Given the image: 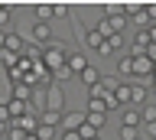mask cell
<instances>
[{
  "label": "cell",
  "mask_w": 156,
  "mask_h": 140,
  "mask_svg": "<svg viewBox=\"0 0 156 140\" xmlns=\"http://www.w3.org/2000/svg\"><path fill=\"white\" fill-rule=\"evenodd\" d=\"M68 52H72V49H68L62 39H52L49 46H42V62H46V69L55 72L58 65H65V56H68Z\"/></svg>",
  "instance_id": "6da1fadb"
},
{
  "label": "cell",
  "mask_w": 156,
  "mask_h": 140,
  "mask_svg": "<svg viewBox=\"0 0 156 140\" xmlns=\"http://www.w3.org/2000/svg\"><path fill=\"white\" fill-rule=\"evenodd\" d=\"M46 111L65 114V91L58 88L55 81H52V85H46Z\"/></svg>",
  "instance_id": "7a4b0ae2"
},
{
  "label": "cell",
  "mask_w": 156,
  "mask_h": 140,
  "mask_svg": "<svg viewBox=\"0 0 156 140\" xmlns=\"http://www.w3.org/2000/svg\"><path fill=\"white\" fill-rule=\"evenodd\" d=\"M29 39L36 42V46H49V42L55 39V36H52V23L33 20V26H29Z\"/></svg>",
  "instance_id": "3957f363"
},
{
  "label": "cell",
  "mask_w": 156,
  "mask_h": 140,
  "mask_svg": "<svg viewBox=\"0 0 156 140\" xmlns=\"http://www.w3.org/2000/svg\"><path fill=\"white\" fill-rule=\"evenodd\" d=\"M85 117H88V111H68V108H65V114H62V124H58V130H81Z\"/></svg>",
  "instance_id": "277c9868"
},
{
  "label": "cell",
  "mask_w": 156,
  "mask_h": 140,
  "mask_svg": "<svg viewBox=\"0 0 156 140\" xmlns=\"http://www.w3.org/2000/svg\"><path fill=\"white\" fill-rule=\"evenodd\" d=\"M120 127H133V130H140L143 127V114H140V108H120Z\"/></svg>",
  "instance_id": "5b68a950"
},
{
  "label": "cell",
  "mask_w": 156,
  "mask_h": 140,
  "mask_svg": "<svg viewBox=\"0 0 156 140\" xmlns=\"http://www.w3.org/2000/svg\"><path fill=\"white\" fill-rule=\"evenodd\" d=\"M114 52H124V36H120V33L107 36V39H104V46L98 49V56H114Z\"/></svg>",
  "instance_id": "8992f818"
},
{
  "label": "cell",
  "mask_w": 156,
  "mask_h": 140,
  "mask_svg": "<svg viewBox=\"0 0 156 140\" xmlns=\"http://www.w3.org/2000/svg\"><path fill=\"white\" fill-rule=\"evenodd\" d=\"M146 101H150V91H146V85L133 81V88H130V108H146Z\"/></svg>",
  "instance_id": "52a82bcc"
},
{
  "label": "cell",
  "mask_w": 156,
  "mask_h": 140,
  "mask_svg": "<svg viewBox=\"0 0 156 140\" xmlns=\"http://www.w3.org/2000/svg\"><path fill=\"white\" fill-rule=\"evenodd\" d=\"M3 49L13 52V56H23V49H26V42H23V33L7 30V46H3Z\"/></svg>",
  "instance_id": "ba28073f"
},
{
  "label": "cell",
  "mask_w": 156,
  "mask_h": 140,
  "mask_svg": "<svg viewBox=\"0 0 156 140\" xmlns=\"http://www.w3.org/2000/svg\"><path fill=\"white\" fill-rule=\"evenodd\" d=\"M65 65L72 69V75H81V72H85L88 65H91V62H88L85 56H81V52H68V56H65Z\"/></svg>",
  "instance_id": "9c48e42d"
},
{
  "label": "cell",
  "mask_w": 156,
  "mask_h": 140,
  "mask_svg": "<svg viewBox=\"0 0 156 140\" xmlns=\"http://www.w3.org/2000/svg\"><path fill=\"white\" fill-rule=\"evenodd\" d=\"M88 111V108H85ZM85 124H91V127L101 134V130L107 127V111H88V117H85Z\"/></svg>",
  "instance_id": "30bf717a"
},
{
  "label": "cell",
  "mask_w": 156,
  "mask_h": 140,
  "mask_svg": "<svg viewBox=\"0 0 156 140\" xmlns=\"http://www.w3.org/2000/svg\"><path fill=\"white\" fill-rule=\"evenodd\" d=\"M81 39H85V46H88V49H101V46H104V36H101V33H98L94 30V26H91V30H85V33H81Z\"/></svg>",
  "instance_id": "8fae6325"
},
{
  "label": "cell",
  "mask_w": 156,
  "mask_h": 140,
  "mask_svg": "<svg viewBox=\"0 0 156 140\" xmlns=\"http://www.w3.org/2000/svg\"><path fill=\"white\" fill-rule=\"evenodd\" d=\"M29 108L36 111V114H42V111H46V88H33V98H29Z\"/></svg>",
  "instance_id": "7c38bea8"
},
{
  "label": "cell",
  "mask_w": 156,
  "mask_h": 140,
  "mask_svg": "<svg viewBox=\"0 0 156 140\" xmlns=\"http://www.w3.org/2000/svg\"><path fill=\"white\" fill-rule=\"evenodd\" d=\"M78 78H81V85H85V88H91V85H98V81H101V72H98V65H88Z\"/></svg>",
  "instance_id": "4fadbf2b"
},
{
  "label": "cell",
  "mask_w": 156,
  "mask_h": 140,
  "mask_svg": "<svg viewBox=\"0 0 156 140\" xmlns=\"http://www.w3.org/2000/svg\"><path fill=\"white\" fill-rule=\"evenodd\" d=\"M33 13H36V20H42V23H52V20H55L52 3H36V7H33Z\"/></svg>",
  "instance_id": "5bb4252c"
},
{
  "label": "cell",
  "mask_w": 156,
  "mask_h": 140,
  "mask_svg": "<svg viewBox=\"0 0 156 140\" xmlns=\"http://www.w3.org/2000/svg\"><path fill=\"white\" fill-rule=\"evenodd\" d=\"M10 91H13V98H16V101H26V104H29V98H33V85H29V81H26V85L20 81V85H13Z\"/></svg>",
  "instance_id": "9a60e30c"
},
{
  "label": "cell",
  "mask_w": 156,
  "mask_h": 140,
  "mask_svg": "<svg viewBox=\"0 0 156 140\" xmlns=\"http://www.w3.org/2000/svg\"><path fill=\"white\" fill-rule=\"evenodd\" d=\"M120 75H130V78H133V56H120V59H117V78H120Z\"/></svg>",
  "instance_id": "2e32d148"
},
{
  "label": "cell",
  "mask_w": 156,
  "mask_h": 140,
  "mask_svg": "<svg viewBox=\"0 0 156 140\" xmlns=\"http://www.w3.org/2000/svg\"><path fill=\"white\" fill-rule=\"evenodd\" d=\"M16 10V3H0V30H10V16Z\"/></svg>",
  "instance_id": "e0dca14e"
},
{
  "label": "cell",
  "mask_w": 156,
  "mask_h": 140,
  "mask_svg": "<svg viewBox=\"0 0 156 140\" xmlns=\"http://www.w3.org/2000/svg\"><path fill=\"white\" fill-rule=\"evenodd\" d=\"M130 88H133V81H120V88L114 91L117 101H120V108H127V104H130Z\"/></svg>",
  "instance_id": "ac0fdd59"
},
{
  "label": "cell",
  "mask_w": 156,
  "mask_h": 140,
  "mask_svg": "<svg viewBox=\"0 0 156 140\" xmlns=\"http://www.w3.org/2000/svg\"><path fill=\"white\" fill-rule=\"evenodd\" d=\"M39 124H46V127H58V124H62V114H55V111H42V114H39Z\"/></svg>",
  "instance_id": "d6986e66"
},
{
  "label": "cell",
  "mask_w": 156,
  "mask_h": 140,
  "mask_svg": "<svg viewBox=\"0 0 156 140\" xmlns=\"http://www.w3.org/2000/svg\"><path fill=\"white\" fill-rule=\"evenodd\" d=\"M120 13H124V3H120V0H111V3H104V13H101V16L111 20V16H120Z\"/></svg>",
  "instance_id": "ffe728a7"
},
{
  "label": "cell",
  "mask_w": 156,
  "mask_h": 140,
  "mask_svg": "<svg viewBox=\"0 0 156 140\" xmlns=\"http://www.w3.org/2000/svg\"><path fill=\"white\" fill-rule=\"evenodd\" d=\"M52 13H55V20H65V16H75L68 3H52Z\"/></svg>",
  "instance_id": "44dd1931"
},
{
  "label": "cell",
  "mask_w": 156,
  "mask_h": 140,
  "mask_svg": "<svg viewBox=\"0 0 156 140\" xmlns=\"http://www.w3.org/2000/svg\"><path fill=\"white\" fill-rule=\"evenodd\" d=\"M101 85H104V91H117L120 88V78L117 75H101Z\"/></svg>",
  "instance_id": "7402d4cb"
},
{
  "label": "cell",
  "mask_w": 156,
  "mask_h": 140,
  "mask_svg": "<svg viewBox=\"0 0 156 140\" xmlns=\"http://www.w3.org/2000/svg\"><path fill=\"white\" fill-rule=\"evenodd\" d=\"M107 23H111V30H114V33L127 30V13H120V16H111V20H107Z\"/></svg>",
  "instance_id": "603a6c76"
},
{
  "label": "cell",
  "mask_w": 156,
  "mask_h": 140,
  "mask_svg": "<svg viewBox=\"0 0 156 140\" xmlns=\"http://www.w3.org/2000/svg\"><path fill=\"white\" fill-rule=\"evenodd\" d=\"M94 30L101 33L104 39H107V36H114V30H111V23H107V16H101V20H98V26H94Z\"/></svg>",
  "instance_id": "cb8c5ba5"
},
{
  "label": "cell",
  "mask_w": 156,
  "mask_h": 140,
  "mask_svg": "<svg viewBox=\"0 0 156 140\" xmlns=\"http://www.w3.org/2000/svg\"><path fill=\"white\" fill-rule=\"evenodd\" d=\"M65 78H72V69H68V65H58V69L52 72V81H65Z\"/></svg>",
  "instance_id": "d4e9b609"
},
{
  "label": "cell",
  "mask_w": 156,
  "mask_h": 140,
  "mask_svg": "<svg viewBox=\"0 0 156 140\" xmlns=\"http://www.w3.org/2000/svg\"><path fill=\"white\" fill-rule=\"evenodd\" d=\"M140 137H143V140H156V120H153V124H143V127H140Z\"/></svg>",
  "instance_id": "484cf974"
},
{
  "label": "cell",
  "mask_w": 156,
  "mask_h": 140,
  "mask_svg": "<svg viewBox=\"0 0 156 140\" xmlns=\"http://www.w3.org/2000/svg\"><path fill=\"white\" fill-rule=\"evenodd\" d=\"M78 134H81V140H94V137H101V134H98L91 124H81V130H78Z\"/></svg>",
  "instance_id": "4316f807"
},
{
  "label": "cell",
  "mask_w": 156,
  "mask_h": 140,
  "mask_svg": "<svg viewBox=\"0 0 156 140\" xmlns=\"http://www.w3.org/2000/svg\"><path fill=\"white\" fill-rule=\"evenodd\" d=\"M140 114H143V124H153V120H156V104H146Z\"/></svg>",
  "instance_id": "83f0119b"
},
{
  "label": "cell",
  "mask_w": 156,
  "mask_h": 140,
  "mask_svg": "<svg viewBox=\"0 0 156 140\" xmlns=\"http://www.w3.org/2000/svg\"><path fill=\"white\" fill-rule=\"evenodd\" d=\"M140 137V130H133V127H120V140H136Z\"/></svg>",
  "instance_id": "f1b7e54d"
},
{
  "label": "cell",
  "mask_w": 156,
  "mask_h": 140,
  "mask_svg": "<svg viewBox=\"0 0 156 140\" xmlns=\"http://www.w3.org/2000/svg\"><path fill=\"white\" fill-rule=\"evenodd\" d=\"M7 140H26V130H20V127H10V130H7Z\"/></svg>",
  "instance_id": "f546056e"
},
{
  "label": "cell",
  "mask_w": 156,
  "mask_h": 140,
  "mask_svg": "<svg viewBox=\"0 0 156 140\" xmlns=\"http://www.w3.org/2000/svg\"><path fill=\"white\" fill-rule=\"evenodd\" d=\"M0 124H10V108L7 104H0Z\"/></svg>",
  "instance_id": "4dcf8cb0"
},
{
  "label": "cell",
  "mask_w": 156,
  "mask_h": 140,
  "mask_svg": "<svg viewBox=\"0 0 156 140\" xmlns=\"http://www.w3.org/2000/svg\"><path fill=\"white\" fill-rule=\"evenodd\" d=\"M62 140H81V134L78 130H62Z\"/></svg>",
  "instance_id": "1f68e13d"
},
{
  "label": "cell",
  "mask_w": 156,
  "mask_h": 140,
  "mask_svg": "<svg viewBox=\"0 0 156 140\" xmlns=\"http://www.w3.org/2000/svg\"><path fill=\"white\" fill-rule=\"evenodd\" d=\"M88 111H104V101H91L88 98Z\"/></svg>",
  "instance_id": "d6a6232c"
},
{
  "label": "cell",
  "mask_w": 156,
  "mask_h": 140,
  "mask_svg": "<svg viewBox=\"0 0 156 140\" xmlns=\"http://www.w3.org/2000/svg\"><path fill=\"white\" fill-rule=\"evenodd\" d=\"M146 16H150V23H156V3H146Z\"/></svg>",
  "instance_id": "836d02e7"
},
{
  "label": "cell",
  "mask_w": 156,
  "mask_h": 140,
  "mask_svg": "<svg viewBox=\"0 0 156 140\" xmlns=\"http://www.w3.org/2000/svg\"><path fill=\"white\" fill-rule=\"evenodd\" d=\"M146 33H150V42L156 46V23H150V26H146Z\"/></svg>",
  "instance_id": "e575fe53"
},
{
  "label": "cell",
  "mask_w": 156,
  "mask_h": 140,
  "mask_svg": "<svg viewBox=\"0 0 156 140\" xmlns=\"http://www.w3.org/2000/svg\"><path fill=\"white\" fill-rule=\"evenodd\" d=\"M7 46V30H0V49Z\"/></svg>",
  "instance_id": "d590c367"
},
{
  "label": "cell",
  "mask_w": 156,
  "mask_h": 140,
  "mask_svg": "<svg viewBox=\"0 0 156 140\" xmlns=\"http://www.w3.org/2000/svg\"><path fill=\"white\" fill-rule=\"evenodd\" d=\"M7 130H10V124H0V140L7 137Z\"/></svg>",
  "instance_id": "8d00e7d4"
},
{
  "label": "cell",
  "mask_w": 156,
  "mask_h": 140,
  "mask_svg": "<svg viewBox=\"0 0 156 140\" xmlns=\"http://www.w3.org/2000/svg\"><path fill=\"white\" fill-rule=\"evenodd\" d=\"M26 140H39V137H36V134H26Z\"/></svg>",
  "instance_id": "74e56055"
},
{
  "label": "cell",
  "mask_w": 156,
  "mask_h": 140,
  "mask_svg": "<svg viewBox=\"0 0 156 140\" xmlns=\"http://www.w3.org/2000/svg\"><path fill=\"white\" fill-rule=\"evenodd\" d=\"M3 75H7V69H3V65H0V78H3Z\"/></svg>",
  "instance_id": "f35d334b"
},
{
  "label": "cell",
  "mask_w": 156,
  "mask_h": 140,
  "mask_svg": "<svg viewBox=\"0 0 156 140\" xmlns=\"http://www.w3.org/2000/svg\"><path fill=\"white\" fill-rule=\"evenodd\" d=\"M153 95H156V85H153Z\"/></svg>",
  "instance_id": "ab89813d"
},
{
  "label": "cell",
  "mask_w": 156,
  "mask_h": 140,
  "mask_svg": "<svg viewBox=\"0 0 156 140\" xmlns=\"http://www.w3.org/2000/svg\"><path fill=\"white\" fill-rule=\"evenodd\" d=\"M136 140H143V137H136Z\"/></svg>",
  "instance_id": "60d3db41"
},
{
  "label": "cell",
  "mask_w": 156,
  "mask_h": 140,
  "mask_svg": "<svg viewBox=\"0 0 156 140\" xmlns=\"http://www.w3.org/2000/svg\"><path fill=\"white\" fill-rule=\"evenodd\" d=\"M94 140H101V137H94Z\"/></svg>",
  "instance_id": "b9f144b4"
}]
</instances>
